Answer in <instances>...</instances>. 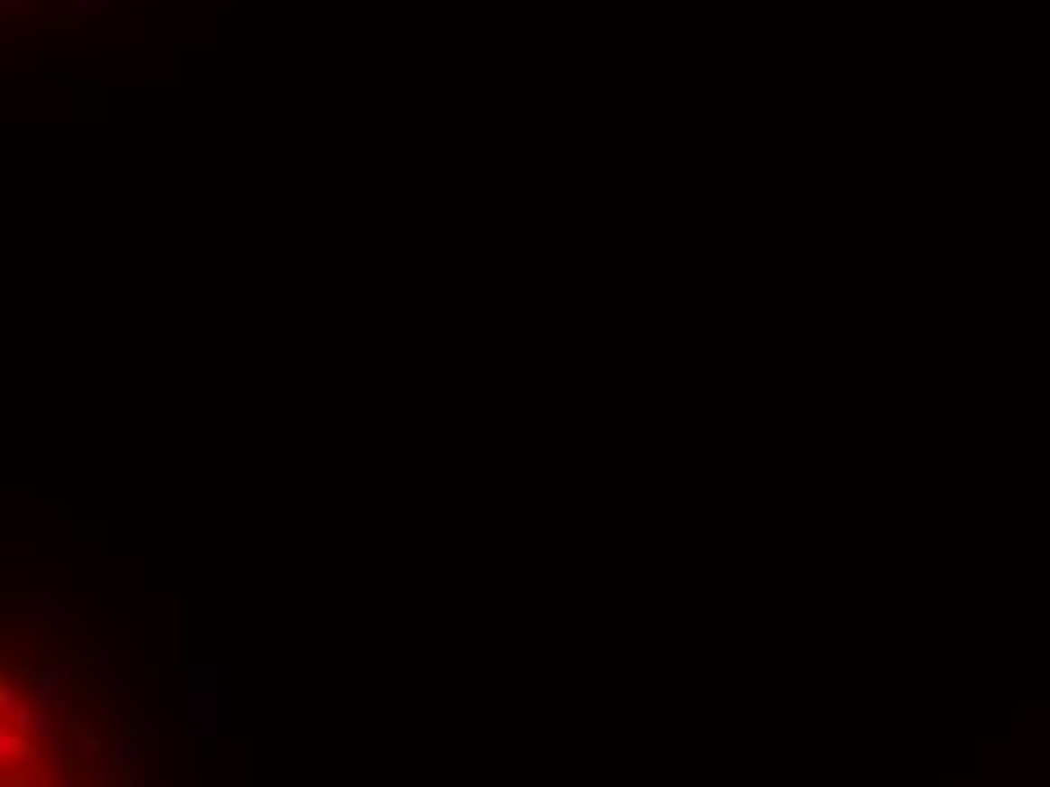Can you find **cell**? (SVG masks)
<instances>
[]
</instances>
